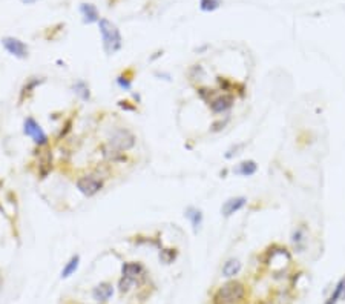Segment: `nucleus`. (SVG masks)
<instances>
[{
	"label": "nucleus",
	"mask_w": 345,
	"mask_h": 304,
	"mask_svg": "<svg viewBox=\"0 0 345 304\" xmlns=\"http://www.w3.org/2000/svg\"><path fill=\"white\" fill-rule=\"evenodd\" d=\"M342 301H345V289H344V294H342Z\"/></svg>",
	"instance_id": "nucleus-31"
},
{
	"label": "nucleus",
	"mask_w": 345,
	"mask_h": 304,
	"mask_svg": "<svg viewBox=\"0 0 345 304\" xmlns=\"http://www.w3.org/2000/svg\"><path fill=\"white\" fill-rule=\"evenodd\" d=\"M72 89L83 102H88L91 99V91H89V86H88V83L85 82V80H77V82L74 83V86H72Z\"/></svg>",
	"instance_id": "nucleus-18"
},
{
	"label": "nucleus",
	"mask_w": 345,
	"mask_h": 304,
	"mask_svg": "<svg viewBox=\"0 0 345 304\" xmlns=\"http://www.w3.org/2000/svg\"><path fill=\"white\" fill-rule=\"evenodd\" d=\"M197 94H198V97L202 102L209 103L215 97V95L218 94V91L213 89V88H210V86H197Z\"/></svg>",
	"instance_id": "nucleus-22"
},
{
	"label": "nucleus",
	"mask_w": 345,
	"mask_h": 304,
	"mask_svg": "<svg viewBox=\"0 0 345 304\" xmlns=\"http://www.w3.org/2000/svg\"><path fill=\"white\" fill-rule=\"evenodd\" d=\"M78 264H80V257H78V255H74V257L66 263L63 270H61V278H69L78 269Z\"/></svg>",
	"instance_id": "nucleus-21"
},
{
	"label": "nucleus",
	"mask_w": 345,
	"mask_h": 304,
	"mask_svg": "<svg viewBox=\"0 0 345 304\" xmlns=\"http://www.w3.org/2000/svg\"><path fill=\"white\" fill-rule=\"evenodd\" d=\"M114 294V286L111 283H100L99 286L94 287L92 297L94 300H97L99 303H106Z\"/></svg>",
	"instance_id": "nucleus-12"
},
{
	"label": "nucleus",
	"mask_w": 345,
	"mask_h": 304,
	"mask_svg": "<svg viewBox=\"0 0 345 304\" xmlns=\"http://www.w3.org/2000/svg\"><path fill=\"white\" fill-rule=\"evenodd\" d=\"M22 3H25V5H33V3H36L37 0H20Z\"/></svg>",
	"instance_id": "nucleus-29"
},
{
	"label": "nucleus",
	"mask_w": 345,
	"mask_h": 304,
	"mask_svg": "<svg viewBox=\"0 0 345 304\" xmlns=\"http://www.w3.org/2000/svg\"><path fill=\"white\" fill-rule=\"evenodd\" d=\"M241 261L238 258H229L224 264H223V277L226 278H235L240 272H241Z\"/></svg>",
	"instance_id": "nucleus-15"
},
{
	"label": "nucleus",
	"mask_w": 345,
	"mask_h": 304,
	"mask_svg": "<svg viewBox=\"0 0 345 304\" xmlns=\"http://www.w3.org/2000/svg\"><path fill=\"white\" fill-rule=\"evenodd\" d=\"M43 82H45V78H43V77H29V78L26 80V83L23 85V88H22L20 100H23L25 97L28 99L29 95L34 92V89H36L37 86H40Z\"/></svg>",
	"instance_id": "nucleus-16"
},
{
	"label": "nucleus",
	"mask_w": 345,
	"mask_h": 304,
	"mask_svg": "<svg viewBox=\"0 0 345 304\" xmlns=\"http://www.w3.org/2000/svg\"><path fill=\"white\" fill-rule=\"evenodd\" d=\"M344 289H345V275L336 283L333 292L330 294V297H328L324 304H338L339 301H342V294H344Z\"/></svg>",
	"instance_id": "nucleus-17"
},
{
	"label": "nucleus",
	"mask_w": 345,
	"mask_h": 304,
	"mask_svg": "<svg viewBox=\"0 0 345 304\" xmlns=\"http://www.w3.org/2000/svg\"><path fill=\"white\" fill-rule=\"evenodd\" d=\"M290 243L296 253H302L308 246V228L305 223H297L290 234Z\"/></svg>",
	"instance_id": "nucleus-7"
},
{
	"label": "nucleus",
	"mask_w": 345,
	"mask_h": 304,
	"mask_svg": "<svg viewBox=\"0 0 345 304\" xmlns=\"http://www.w3.org/2000/svg\"><path fill=\"white\" fill-rule=\"evenodd\" d=\"M229 117H224V120L223 119H218V120H215L213 123H212V126H210V131L212 132H219V131H223L224 127H226V124L229 123Z\"/></svg>",
	"instance_id": "nucleus-25"
},
{
	"label": "nucleus",
	"mask_w": 345,
	"mask_h": 304,
	"mask_svg": "<svg viewBox=\"0 0 345 304\" xmlns=\"http://www.w3.org/2000/svg\"><path fill=\"white\" fill-rule=\"evenodd\" d=\"M233 172L237 175H243V177H252L258 172V163L255 160H244L238 165V168H235Z\"/></svg>",
	"instance_id": "nucleus-14"
},
{
	"label": "nucleus",
	"mask_w": 345,
	"mask_h": 304,
	"mask_svg": "<svg viewBox=\"0 0 345 304\" xmlns=\"http://www.w3.org/2000/svg\"><path fill=\"white\" fill-rule=\"evenodd\" d=\"M223 5V0H199V9L204 12H213Z\"/></svg>",
	"instance_id": "nucleus-23"
},
{
	"label": "nucleus",
	"mask_w": 345,
	"mask_h": 304,
	"mask_svg": "<svg viewBox=\"0 0 345 304\" xmlns=\"http://www.w3.org/2000/svg\"><path fill=\"white\" fill-rule=\"evenodd\" d=\"M247 204V198L243 195L238 197H230L224 201V204L221 206V215L224 218H230L232 215H235L237 212H240L241 209H244Z\"/></svg>",
	"instance_id": "nucleus-9"
},
{
	"label": "nucleus",
	"mask_w": 345,
	"mask_h": 304,
	"mask_svg": "<svg viewBox=\"0 0 345 304\" xmlns=\"http://www.w3.org/2000/svg\"><path fill=\"white\" fill-rule=\"evenodd\" d=\"M247 289L244 283L238 280H230L224 283L219 289L213 294V304H240L246 300Z\"/></svg>",
	"instance_id": "nucleus-1"
},
{
	"label": "nucleus",
	"mask_w": 345,
	"mask_h": 304,
	"mask_svg": "<svg viewBox=\"0 0 345 304\" xmlns=\"http://www.w3.org/2000/svg\"><path fill=\"white\" fill-rule=\"evenodd\" d=\"M99 29H100V34H101L104 53L107 56L117 54L123 46V37H121V33L117 28V25L112 23L111 20L101 17L99 20Z\"/></svg>",
	"instance_id": "nucleus-2"
},
{
	"label": "nucleus",
	"mask_w": 345,
	"mask_h": 304,
	"mask_svg": "<svg viewBox=\"0 0 345 304\" xmlns=\"http://www.w3.org/2000/svg\"><path fill=\"white\" fill-rule=\"evenodd\" d=\"M75 186L85 197H94L103 189L104 180L101 179V175L86 174V175H80V177L75 180Z\"/></svg>",
	"instance_id": "nucleus-4"
},
{
	"label": "nucleus",
	"mask_w": 345,
	"mask_h": 304,
	"mask_svg": "<svg viewBox=\"0 0 345 304\" xmlns=\"http://www.w3.org/2000/svg\"><path fill=\"white\" fill-rule=\"evenodd\" d=\"M237 102V95L232 92H218L215 97L207 103L210 113L213 116H223L227 114Z\"/></svg>",
	"instance_id": "nucleus-5"
},
{
	"label": "nucleus",
	"mask_w": 345,
	"mask_h": 304,
	"mask_svg": "<svg viewBox=\"0 0 345 304\" xmlns=\"http://www.w3.org/2000/svg\"><path fill=\"white\" fill-rule=\"evenodd\" d=\"M23 132L28 137L33 138V141L36 143L39 148L48 146V143H49L48 135L45 134V131L42 129V126L33 117H26L25 119V122H23Z\"/></svg>",
	"instance_id": "nucleus-6"
},
{
	"label": "nucleus",
	"mask_w": 345,
	"mask_h": 304,
	"mask_svg": "<svg viewBox=\"0 0 345 304\" xmlns=\"http://www.w3.org/2000/svg\"><path fill=\"white\" fill-rule=\"evenodd\" d=\"M2 45L5 50L17 59H28L29 56V50L28 46L20 40V39H15V37H3L2 39Z\"/></svg>",
	"instance_id": "nucleus-8"
},
{
	"label": "nucleus",
	"mask_w": 345,
	"mask_h": 304,
	"mask_svg": "<svg viewBox=\"0 0 345 304\" xmlns=\"http://www.w3.org/2000/svg\"><path fill=\"white\" fill-rule=\"evenodd\" d=\"M187 75H189V80L192 83H199L206 77V69L201 65H192L189 71H187Z\"/></svg>",
	"instance_id": "nucleus-19"
},
{
	"label": "nucleus",
	"mask_w": 345,
	"mask_h": 304,
	"mask_svg": "<svg viewBox=\"0 0 345 304\" xmlns=\"http://www.w3.org/2000/svg\"><path fill=\"white\" fill-rule=\"evenodd\" d=\"M177 255H178L177 249H163V250H160V260L164 261L166 264H170L177 258Z\"/></svg>",
	"instance_id": "nucleus-24"
},
{
	"label": "nucleus",
	"mask_w": 345,
	"mask_h": 304,
	"mask_svg": "<svg viewBox=\"0 0 345 304\" xmlns=\"http://www.w3.org/2000/svg\"><path fill=\"white\" fill-rule=\"evenodd\" d=\"M246 146V143H240V145H237V146H233V148H230L229 151H227V154H226V158H233L235 155H238L240 154V151H243V148Z\"/></svg>",
	"instance_id": "nucleus-27"
},
{
	"label": "nucleus",
	"mask_w": 345,
	"mask_h": 304,
	"mask_svg": "<svg viewBox=\"0 0 345 304\" xmlns=\"http://www.w3.org/2000/svg\"><path fill=\"white\" fill-rule=\"evenodd\" d=\"M256 304H272V303H269V301H265V300H261V301H258Z\"/></svg>",
	"instance_id": "nucleus-30"
},
{
	"label": "nucleus",
	"mask_w": 345,
	"mask_h": 304,
	"mask_svg": "<svg viewBox=\"0 0 345 304\" xmlns=\"http://www.w3.org/2000/svg\"><path fill=\"white\" fill-rule=\"evenodd\" d=\"M132 74H134L132 69H128V71H124L123 74H120L117 77V85L124 91H131V88H132Z\"/></svg>",
	"instance_id": "nucleus-20"
},
{
	"label": "nucleus",
	"mask_w": 345,
	"mask_h": 304,
	"mask_svg": "<svg viewBox=\"0 0 345 304\" xmlns=\"http://www.w3.org/2000/svg\"><path fill=\"white\" fill-rule=\"evenodd\" d=\"M80 14H82V17H83V22L88 23V25L96 23V22L99 23V20L101 19L97 6L92 5V3H82L80 5Z\"/></svg>",
	"instance_id": "nucleus-13"
},
{
	"label": "nucleus",
	"mask_w": 345,
	"mask_h": 304,
	"mask_svg": "<svg viewBox=\"0 0 345 304\" xmlns=\"http://www.w3.org/2000/svg\"><path fill=\"white\" fill-rule=\"evenodd\" d=\"M135 143H137V137L132 131L128 129V127H118L107 140L109 146H112L114 149L121 151V152L132 149L135 146Z\"/></svg>",
	"instance_id": "nucleus-3"
},
{
	"label": "nucleus",
	"mask_w": 345,
	"mask_h": 304,
	"mask_svg": "<svg viewBox=\"0 0 345 304\" xmlns=\"http://www.w3.org/2000/svg\"><path fill=\"white\" fill-rule=\"evenodd\" d=\"M143 275H145V266L138 261H129L121 266V277H126V278L137 281Z\"/></svg>",
	"instance_id": "nucleus-10"
},
{
	"label": "nucleus",
	"mask_w": 345,
	"mask_h": 304,
	"mask_svg": "<svg viewBox=\"0 0 345 304\" xmlns=\"http://www.w3.org/2000/svg\"><path fill=\"white\" fill-rule=\"evenodd\" d=\"M132 102H129V100H120L118 102V106L121 108V109H124V111H137V106L135 105H131Z\"/></svg>",
	"instance_id": "nucleus-28"
},
{
	"label": "nucleus",
	"mask_w": 345,
	"mask_h": 304,
	"mask_svg": "<svg viewBox=\"0 0 345 304\" xmlns=\"http://www.w3.org/2000/svg\"><path fill=\"white\" fill-rule=\"evenodd\" d=\"M186 218L191 221L192 225V229H194V234H198L201 226H202V220H204V217H202V211L198 209V207L195 206H189L184 212Z\"/></svg>",
	"instance_id": "nucleus-11"
},
{
	"label": "nucleus",
	"mask_w": 345,
	"mask_h": 304,
	"mask_svg": "<svg viewBox=\"0 0 345 304\" xmlns=\"http://www.w3.org/2000/svg\"><path fill=\"white\" fill-rule=\"evenodd\" d=\"M135 281L134 280H131V278H126V277H121L120 278V283H118V287H120V292L121 294H126V292H129V289H131V286L134 284Z\"/></svg>",
	"instance_id": "nucleus-26"
}]
</instances>
